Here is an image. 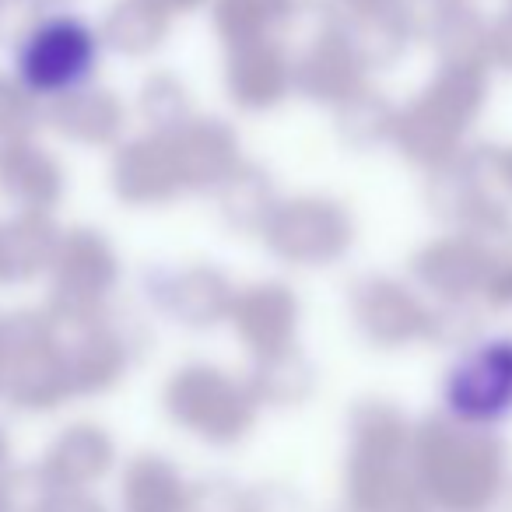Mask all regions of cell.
I'll use <instances>...</instances> for the list:
<instances>
[{
	"mask_svg": "<svg viewBox=\"0 0 512 512\" xmlns=\"http://www.w3.org/2000/svg\"><path fill=\"white\" fill-rule=\"evenodd\" d=\"M186 512H249V488H242L225 474L204 477V481L190 484Z\"/></svg>",
	"mask_w": 512,
	"mask_h": 512,
	"instance_id": "cb8c5ba5",
	"label": "cell"
},
{
	"mask_svg": "<svg viewBox=\"0 0 512 512\" xmlns=\"http://www.w3.org/2000/svg\"><path fill=\"white\" fill-rule=\"evenodd\" d=\"M246 383L260 407H299L313 397L316 369L295 344V348H285L278 355L253 358Z\"/></svg>",
	"mask_w": 512,
	"mask_h": 512,
	"instance_id": "e0dca14e",
	"label": "cell"
},
{
	"mask_svg": "<svg viewBox=\"0 0 512 512\" xmlns=\"http://www.w3.org/2000/svg\"><path fill=\"white\" fill-rule=\"evenodd\" d=\"M155 295L162 313L190 330H211L228 316L235 285L214 264H190L155 278Z\"/></svg>",
	"mask_w": 512,
	"mask_h": 512,
	"instance_id": "7c38bea8",
	"label": "cell"
},
{
	"mask_svg": "<svg viewBox=\"0 0 512 512\" xmlns=\"http://www.w3.org/2000/svg\"><path fill=\"white\" fill-rule=\"evenodd\" d=\"M428 313L411 285L390 274H358L348 285V320L365 344L397 351L428 337Z\"/></svg>",
	"mask_w": 512,
	"mask_h": 512,
	"instance_id": "ba28073f",
	"label": "cell"
},
{
	"mask_svg": "<svg viewBox=\"0 0 512 512\" xmlns=\"http://www.w3.org/2000/svg\"><path fill=\"white\" fill-rule=\"evenodd\" d=\"M211 193L221 225L239 235H260V228L267 225V218L281 200L267 169L253 162H239Z\"/></svg>",
	"mask_w": 512,
	"mask_h": 512,
	"instance_id": "2e32d148",
	"label": "cell"
},
{
	"mask_svg": "<svg viewBox=\"0 0 512 512\" xmlns=\"http://www.w3.org/2000/svg\"><path fill=\"white\" fill-rule=\"evenodd\" d=\"M18 4H25V0H0V25L8 22V15L18 8Z\"/></svg>",
	"mask_w": 512,
	"mask_h": 512,
	"instance_id": "83f0119b",
	"label": "cell"
},
{
	"mask_svg": "<svg viewBox=\"0 0 512 512\" xmlns=\"http://www.w3.org/2000/svg\"><path fill=\"white\" fill-rule=\"evenodd\" d=\"M477 302L484 309H495V313L512 309V253L491 264L488 278H484L481 292H477Z\"/></svg>",
	"mask_w": 512,
	"mask_h": 512,
	"instance_id": "d4e9b609",
	"label": "cell"
},
{
	"mask_svg": "<svg viewBox=\"0 0 512 512\" xmlns=\"http://www.w3.org/2000/svg\"><path fill=\"white\" fill-rule=\"evenodd\" d=\"M393 120H397V113H393L379 95L365 92V88L337 106V134H341V141L348 144V148H358V151L390 141Z\"/></svg>",
	"mask_w": 512,
	"mask_h": 512,
	"instance_id": "44dd1931",
	"label": "cell"
},
{
	"mask_svg": "<svg viewBox=\"0 0 512 512\" xmlns=\"http://www.w3.org/2000/svg\"><path fill=\"white\" fill-rule=\"evenodd\" d=\"M411 428L390 400L365 397L351 407L344 512H407L421 505L411 470Z\"/></svg>",
	"mask_w": 512,
	"mask_h": 512,
	"instance_id": "7a4b0ae2",
	"label": "cell"
},
{
	"mask_svg": "<svg viewBox=\"0 0 512 512\" xmlns=\"http://www.w3.org/2000/svg\"><path fill=\"white\" fill-rule=\"evenodd\" d=\"M249 512H306V502L292 488L260 484V488H249Z\"/></svg>",
	"mask_w": 512,
	"mask_h": 512,
	"instance_id": "484cf974",
	"label": "cell"
},
{
	"mask_svg": "<svg viewBox=\"0 0 512 512\" xmlns=\"http://www.w3.org/2000/svg\"><path fill=\"white\" fill-rule=\"evenodd\" d=\"M407 512H435V509H428V505L421 502V505H414V509H407Z\"/></svg>",
	"mask_w": 512,
	"mask_h": 512,
	"instance_id": "f546056e",
	"label": "cell"
},
{
	"mask_svg": "<svg viewBox=\"0 0 512 512\" xmlns=\"http://www.w3.org/2000/svg\"><path fill=\"white\" fill-rule=\"evenodd\" d=\"M25 4H39L43 8V4H60V0H25Z\"/></svg>",
	"mask_w": 512,
	"mask_h": 512,
	"instance_id": "f1b7e54d",
	"label": "cell"
},
{
	"mask_svg": "<svg viewBox=\"0 0 512 512\" xmlns=\"http://www.w3.org/2000/svg\"><path fill=\"white\" fill-rule=\"evenodd\" d=\"M190 484L165 456H137L127 470V512H186Z\"/></svg>",
	"mask_w": 512,
	"mask_h": 512,
	"instance_id": "ac0fdd59",
	"label": "cell"
},
{
	"mask_svg": "<svg viewBox=\"0 0 512 512\" xmlns=\"http://www.w3.org/2000/svg\"><path fill=\"white\" fill-rule=\"evenodd\" d=\"M228 95L242 109H271L295 88V64L285 50L267 39L232 46L228 60Z\"/></svg>",
	"mask_w": 512,
	"mask_h": 512,
	"instance_id": "4fadbf2b",
	"label": "cell"
},
{
	"mask_svg": "<svg viewBox=\"0 0 512 512\" xmlns=\"http://www.w3.org/2000/svg\"><path fill=\"white\" fill-rule=\"evenodd\" d=\"M481 337V302L463 299V302H435L428 313V337L425 341L439 344V348H467L470 341Z\"/></svg>",
	"mask_w": 512,
	"mask_h": 512,
	"instance_id": "7402d4cb",
	"label": "cell"
},
{
	"mask_svg": "<svg viewBox=\"0 0 512 512\" xmlns=\"http://www.w3.org/2000/svg\"><path fill=\"white\" fill-rule=\"evenodd\" d=\"M162 36L165 8H158L155 0H120L102 25V43L127 53V57H141V53L155 50Z\"/></svg>",
	"mask_w": 512,
	"mask_h": 512,
	"instance_id": "ffe728a7",
	"label": "cell"
},
{
	"mask_svg": "<svg viewBox=\"0 0 512 512\" xmlns=\"http://www.w3.org/2000/svg\"><path fill=\"white\" fill-rule=\"evenodd\" d=\"M484 95H488V85H484L481 67L446 64L439 78L397 113L390 141L418 169H439L463 151V134L481 116Z\"/></svg>",
	"mask_w": 512,
	"mask_h": 512,
	"instance_id": "3957f363",
	"label": "cell"
},
{
	"mask_svg": "<svg viewBox=\"0 0 512 512\" xmlns=\"http://www.w3.org/2000/svg\"><path fill=\"white\" fill-rule=\"evenodd\" d=\"M57 123L78 141H113L123 127V106L109 92L74 88L60 95Z\"/></svg>",
	"mask_w": 512,
	"mask_h": 512,
	"instance_id": "d6986e66",
	"label": "cell"
},
{
	"mask_svg": "<svg viewBox=\"0 0 512 512\" xmlns=\"http://www.w3.org/2000/svg\"><path fill=\"white\" fill-rule=\"evenodd\" d=\"M225 320L235 330V337L249 348V355L264 358L295 348L302 306L299 295L285 281H253L246 288H235Z\"/></svg>",
	"mask_w": 512,
	"mask_h": 512,
	"instance_id": "9c48e42d",
	"label": "cell"
},
{
	"mask_svg": "<svg viewBox=\"0 0 512 512\" xmlns=\"http://www.w3.org/2000/svg\"><path fill=\"white\" fill-rule=\"evenodd\" d=\"M484 512H512V481L502 484V491L495 495V502H491Z\"/></svg>",
	"mask_w": 512,
	"mask_h": 512,
	"instance_id": "4316f807",
	"label": "cell"
},
{
	"mask_svg": "<svg viewBox=\"0 0 512 512\" xmlns=\"http://www.w3.org/2000/svg\"><path fill=\"white\" fill-rule=\"evenodd\" d=\"M495 260H502V256H491L488 249L477 246L463 232H446L439 239H428L421 249H414L411 278L435 302H463L477 299Z\"/></svg>",
	"mask_w": 512,
	"mask_h": 512,
	"instance_id": "30bf717a",
	"label": "cell"
},
{
	"mask_svg": "<svg viewBox=\"0 0 512 512\" xmlns=\"http://www.w3.org/2000/svg\"><path fill=\"white\" fill-rule=\"evenodd\" d=\"M411 470L418 495L435 512H484L502 491L505 442L449 414L421 418L411 428Z\"/></svg>",
	"mask_w": 512,
	"mask_h": 512,
	"instance_id": "6da1fadb",
	"label": "cell"
},
{
	"mask_svg": "<svg viewBox=\"0 0 512 512\" xmlns=\"http://www.w3.org/2000/svg\"><path fill=\"white\" fill-rule=\"evenodd\" d=\"M449 418L474 428H495L512 418V334L477 337L460 348L442 379Z\"/></svg>",
	"mask_w": 512,
	"mask_h": 512,
	"instance_id": "52a82bcc",
	"label": "cell"
},
{
	"mask_svg": "<svg viewBox=\"0 0 512 512\" xmlns=\"http://www.w3.org/2000/svg\"><path fill=\"white\" fill-rule=\"evenodd\" d=\"M165 414L207 446H235L253 432L260 404L246 379H235L221 365L193 362L172 372L165 386Z\"/></svg>",
	"mask_w": 512,
	"mask_h": 512,
	"instance_id": "277c9868",
	"label": "cell"
},
{
	"mask_svg": "<svg viewBox=\"0 0 512 512\" xmlns=\"http://www.w3.org/2000/svg\"><path fill=\"white\" fill-rule=\"evenodd\" d=\"M102 36L78 15H43L22 32L18 71L32 92L67 95L85 88L99 64Z\"/></svg>",
	"mask_w": 512,
	"mask_h": 512,
	"instance_id": "8992f818",
	"label": "cell"
},
{
	"mask_svg": "<svg viewBox=\"0 0 512 512\" xmlns=\"http://www.w3.org/2000/svg\"><path fill=\"white\" fill-rule=\"evenodd\" d=\"M362 71L365 60L358 57L355 46L348 39L327 36L309 50V57H302V64H295V88H302L316 102L341 106L344 99L365 88Z\"/></svg>",
	"mask_w": 512,
	"mask_h": 512,
	"instance_id": "9a60e30c",
	"label": "cell"
},
{
	"mask_svg": "<svg viewBox=\"0 0 512 512\" xmlns=\"http://www.w3.org/2000/svg\"><path fill=\"white\" fill-rule=\"evenodd\" d=\"M176 155L183 165L186 193H207L242 162L239 134L221 120H190L172 130Z\"/></svg>",
	"mask_w": 512,
	"mask_h": 512,
	"instance_id": "5bb4252c",
	"label": "cell"
},
{
	"mask_svg": "<svg viewBox=\"0 0 512 512\" xmlns=\"http://www.w3.org/2000/svg\"><path fill=\"white\" fill-rule=\"evenodd\" d=\"M141 109L155 130H176L190 120V95L179 81L172 78H151L144 85Z\"/></svg>",
	"mask_w": 512,
	"mask_h": 512,
	"instance_id": "603a6c76",
	"label": "cell"
},
{
	"mask_svg": "<svg viewBox=\"0 0 512 512\" xmlns=\"http://www.w3.org/2000/svg\"><path fill=\"white\" fill-rule=\"evenodd\" d=\"M116 190L130 204H169L183 197L186 179L176 155L172 130H155L127 144L116 158Z\"/></svg>",
	"mask_w": 512,
	"mask_h": 512,
	"instance_id": "8fae6325",
	"label": "cell"
},
{
	"mask_svg": "<svg viewBox=\"0 0 512 512\" xmlns=\"http://www.w3.org/2000/svg\"><path fill=\"white\" fill-rule=\"evenodd\" d=\"M355 235V214L327 193H299L292 200H278L267 225L260 228L264 246L281 264L302 271L341 264L355 246Z\"/></svg>",
	"mask_w": 512,
	"mask_h": 512,
	"instance_id": "5b68a950",
	"label": "cell"
}]
</instances>
